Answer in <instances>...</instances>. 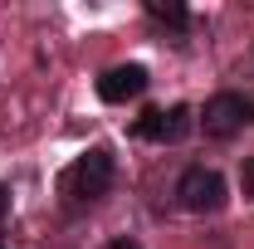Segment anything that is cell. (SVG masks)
<instances>
[{
    "label": "cell",
    "mask_w": 254,
    "mask_h": 249,
    "mask_svg": "<svg viewBox=\"0 0 254 249\" xmlns=\"http://www.w3.org/2000/svg\"><path fill=\"white\" fill-rule=\"evenodd\" d=\"M147 15H152L157 25H171V30H186L190 25V10L181 0H147Z\"/></svg>",
    "instance_id": "obj_6"
},
{
    "label": "cell",
    "mask_w": 254,
    "mask_h": 249,
    "mask_svg": "<svg viewBox=\"0 0 254 249\" xmlns=\"http://www.w3.org/2000/svg\"><path fill=\"white\" fill-rule=\"evenodd\" d=\"M5 210H10V190L0 186V220H5Z\"/></svg>",
    "instance_id": "obj_9"
},
{
    "label": "cell",
    "mask_w": 254,
    "mask_h": 249,
    "mask_svg": "<svg viewBox=\"0 0 254 249\" xmlns=\"http://www.w3.org/2000/svg\"><path fill=\"white\" fill-rule=\"evenodd\" d=\"M176 200H181L186 210H195V215L220 210L225 205V176L215 166H186L181 181H176Z\"/></svg>",
    "instance_id": "obj_2"
},
{
    "label": "cell",
    "mask_w": 254,
    "mask_h": 249,
    "mask_svg": "<svg viewBox=\"0 0 254 249\" xmlns=\"http://www.w3.org/2000/svg\"><path fill=\"white\" fill-rule=\"evenodd\" d=\"M190 127H195V118H190V108H147L137 123H132V132L137 137H147V142H181Z\"/></svg>",
    "instance_id": "obj_3"
},
{
    "label": "cell",
    "mask_w": 254,
    "mask_h": 249,
    "mask_svg": "<svg viewBox=\"0 0 254 249\" xmlns=\"http://www.w3.org/2000/svg\"><path fill=\"white\" fill-rule=\"evenodd\" d=\"M245 195H254V156L245 161Z\"/></svg>",
    "instance_id": "obj_7"
},
{
    "label": "cell",
    "mask_w": 254,
    "mask_h": 249,
    "mask_svg": "<svg viewBox=\"0 0 254 249\" xmlns=\"http://www.w3.org/2000/svg\"><path fill=\"white\" fill-rule=\"evenodd\" d=\"M108 249H142V245H137V240H113Z\"/></svg>",
    "instance_id": "obj_8"
},
{
    "label": "cell",
    "mask_w": 254,
    "mask_h": 249,
    "mask_svg": "<svg viewBox=\"0 0 254 249\" xmlns=\"http://www.w3.org/2000/svg\"><path fill=\"white\" fill-rule=\"evenodd\" d=\"M108 186H113V156L103 147L83 152L73 166H64V176H59V195L68 205H93L98 195H108Z\"/></svg>",
    "instance_id": "obj_1"
},
{
    "label": "cell",
    "mask_w": 254,
    "mask_h": 249,
    "mask_svg": "<svg viewBox=\"0 0 254 249\" xmlns=\"http://www.w3.org/2000/svg\"><path fill=\"white\" fill-rule=\"evenodd\" d=\"M245 123H250V103L240 93H215L205 103V113H200V127H205L210 137H235Z\"/></svg>",
    "instance_id": "obj_4"
},
{
    "label": "cell",
    "mask_w": 254,
    "mask_h": 249,
    "mask_svg": "<svg viewBox=\"0 0 254 249\" xmlns=\"http://www.w3.org/2000/svg\"><path fill=\"white\" fill-rule=\"evenodd\" d=\"M147 93V68L142 63H118L98 78V98L103 103H127V98H142Z\"/></svg>",
    "instance_id": "obj_5"
}]
</instances>
